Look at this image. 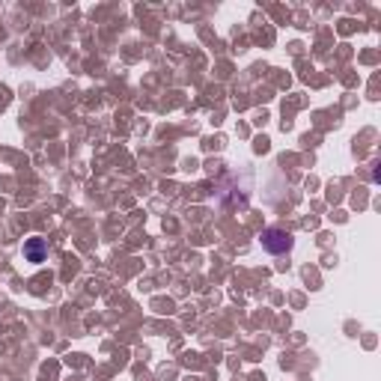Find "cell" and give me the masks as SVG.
Masks as SVG:
<instances>
[{"mask_svg":"<svg viewBox=\"0 0 381 381\" xmlns=\"http://www.w3.org/2000/svg\"><path fill=\"white\" fill-rule=\"evenodd\" d=\"M295 245V238L289 236L286 230H277V226H271V230H263V248L274 256H280V253H289Z\"/></svg>","mask_w":381,"mask_h":381,"instance_id":"obj_1","label":"cell"},{"mask_svg":"<svg viewBox=\"0 0 381 381\" xmlns=\"http://www.w3.org/2000/svg\"><path fill=\"white\" fill-rule=\"evenodd\" d=\"M45 256H48V241H45V238L33 236V238L24 241V259H27V263L39 265V263H45Z\"/></svg>","mask_w":381,"mask_h":381,"instance_id":"obj_2","label":"cell"}]
</instances>
